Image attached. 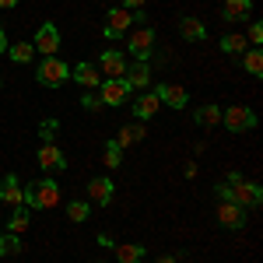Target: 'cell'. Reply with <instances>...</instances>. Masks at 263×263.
Masks as SVG:
<instances>
[{
  "label": "cell",
  "instance_id": "6da1fadb",
  "mask_svg": "<svg viewBox=\"0 0 263 263\" xmlns=\"http://www.w3.org/2000/svg\"><path fill=\"white\" fill-rule=\"evenodd\" d=\"M214 197L218 200H232L239 207H260L263 190H260V182H246L242 172H228V182L214 186Z\"/></svg>",
  "mask_w": 263,
  "mask_h": 263
},
{
  "label": "cell",
  "instance_id": "7a4b0ae2",
  "mask_svg": "<svg viewBox=\"0 0 263 263\" xmlns=\"http://www.w3.org/2000/svg\"><path fill=\"white\" fill-rule=\"evenodd\" d=\"M60 203V186L53 179H35L25 186V207H32V211H49V207H57Z\"/></svg>",
  "mask_w": 263,
  "mask_h": 263
},
{
  "label": "cell",
  "instance_id": "3957f363",
  "mask_svg": "<svg viewBox=\"0 0 263 263\" xmlns=\"http://www.w3.org/2000/svg\"><path fill=\"white\" fill-rule=\"evenodd\" d=\"M35 81H39L42 88H60V84L70 81V67L63 60H57V57H42L39 70H35Z\"/></svg>",
  "mask_w": 263,
  "mask_h": 263
},
{
  "label": "cell",
  "instance_id": "277c9868",
  "mask_svg": "<svg viewBox=\"0 0 263 263\" xmlns=\"http://www.w3.org/2000/svg\"><path fill=\"white\" fill-rule=\"evenodd\" d=\"M221 123H224V130L242 134V130H253V126H256V112H253L249 105H228L221 112Z\"/></svg>",
  "mask_w": 263,
  "mask_h": 263
},
{
  "label": "cell",
  "instance_id": "5b68a950",
  "mask_svg": "<svg viewBox=\"0 0 263 263\" xmlns=\"http://www.w3.org/2000/svg\"><path fill=\"white\" fill-rule=\"evenodd\" d=\"M130 84L123 81V78H105V81L99 84V99H102V105H123V102L130 99Z\"/></svg>",
  "mask_w": 263,
  "mask_h": 263
},
{
  "label": "cell",
  "instance_id": "8992f818",
  "mask_svg": "<svg viewBox=\"0 0 263 263\" xmlns=\"http://www.w3.org/2000/svg\"><path fill=\"white\" fill-rule=\"evenodd\" d=\"M155 42H158L155 28H151V25H137V32L130 35V53H134L137 60H147V57L155 53Z\"/></svg>",
  "mask_w": 263,
  "mask_h": 263
},
{
  "label": "cell",
  "instance_id": "52a82bcc",
  "mask_svg": "<svg viewBox=\"0 0 263 263\" xmlns=\"http://www.w3.org/2000/svg\"><path fill=\"white\" fill-rule=\"evenodd\" d=\"M32 46H35V53H42V57H57V49H60V28L53 21H46L39 32H35Z\"/></svg>",
  "mask_w": 263,
  "mask_h": 263
},
{
  "label": "cell",
  "instance_id": "ba28073f",
  "mask_svg": "<svg viewBox=\"0 0 263 263\" xmlns=\"http://www.w3.org/2000/svg\"><path fill=\"white\" fill-rule=\"evenodd\" d=\"M130 21H134V14L126 11V7H112L109 14H105V28H102V35L112 42V39H120L123 32H130Z\"/></svg>",
  "mask_w": 263,
  "mask_h": 263
},
{
  "label": "cell",
  "instance_id": "9c48e42d",
  "mask_svg": "<svg viewBox=\"0 0 263 263\" xmlns=\"http://www.w3.org/2000/svg\"><path fill=\"white\" fill-rule=\"evenodd\" d=\"M155 95H158V102L168 105V109H186V102H190L186 88H182V84H172V81L158 84V88H155Z\"/></svg>",
  "mask_w": 263,
  "mask_h": 263
},
{
  "label": "cell",
  "instance_id": "30bf717a",
  "mask_svg": "<svg viewBox=\"0 0 263 263\" xmlns=\"http://www.w3.org/2000/svg\"><path fill=\"white\" fill-rule=\"evenodd\" d=\"M35 162H39L46 172H63V168H67V155H63L57 144H42L39 155H35Z\"/></svg>",
  "mask_w": 263,
  "mask_h": 263
},
{
  "label": "cell",
  "instance_id": "8fae6325",
  "mask_svg": "<svg viewBox=\"0 0 263 263\" xmlns=\"http://www.w3.org/2000/svg\"><path fill=\"white\" fill-rule=\"evenodd\" d=\"M218 221H221L224 228H242L246 224V207H239V203H232V200H218Z\"/></svg>",
  "mask_w": 263,
  "mask_h": 263
},
{
  "label": "cell",
  "instance_id": "7c38bea8",
  "mask_svg": "<svg viewBox=\"0 0 263 263\" xmlns=\"http://www.w3.org/2000/svg\"><path fill=\"white\" fill-rule=\"evenodd\" d=\"M112 179H105V176H95V179L88 182V200L99 203V207H105V203H112Z\"/></svg>",
  "mask_w": 263,
  "mask_h": 263
},
{
  "label": "cell",
  "instance_id": "4fadbf2b",
  "mask_svg": "<svg viewBox=\"0 0 263 263\" xmlns=\"http://www.w3.org/2000/svg\"><path fill=\"white\" fill-rule=\"evenodd\" d=\"M123 81L130 84L134 91H137V88H147V84H151V67H147V60L126 63V74H123Z\"/></svg>",
  "mask_w": 263,
  "mask_h": 263
},
{
  "label": "cell",
  "instance_id": "5bb4252c",
  "mask_svg": "<svg viewBox=\"0 0 263 263\" xmlns=\"http://www.w3.org/2000/svg\"><path fill=\"white\" fill-rule=\"evenodd\" d=\"M126 57H123L120 49H102V70H105V78H123L126 74Z\"/></svg>",
  "mask_w": 263,
  "mask_h": 263
},
{
  "label": "cell",
  "instance_id": "9a60e30c",
  "mask_svg": "<svg viewBox=\"0 0 263 263\" xmlns=\"http://www.w3.org/2000/svg\"><path fill=\"white\" fill-rule=\"evenodd\" d=\"M0 200L11 203V207L25 203V186H18V176H4L0 179Z\"/></svg>",
  "mask_w": 263,
  "mask_h": 263
},
{
  "label": "cell",
  "instance_id": "2e32d148",
  "mask_svg": "<svg viewBox=\"0 0 263 263\" xmlns=\"http://www.w3.org/2000/svg\"><path fill=\"white\" fill-rule=\"evenodd\" d=\"M70 74H74V81L81 84V88H88V91L102 84V74H99V67H95V63H78Z\"/></svg>",
  "mask_w": 263,
  "mask_h": 263
},
{
  "label": "cell",
  "instance_id": "e0dca14e",
  "mask_svg": "<svg viewBox=\"0 0 263 263\" xmlns=\"http://www.w3.org/2000/svg\"><path fill=\"white\" fill-rule=\"evenodd\" d=\"M158 105H162V102H158L155 88H151V91H144L141 99L134 102V116H137V120H151V116L158 112Z\"/></svg>",
  "mask_w": 263,
  "mask_h": 263
},
{
  "label": "cell",
  "instance_id": "ac0fdd59",
  "mask_svg": "<svg viewBox=\"0 0 263 263\" xmlns=\"http://www.w3.org/2000/svg\"><path fill=\"white\" fill-rule=\"evenodd\" d=\"M179 35L186 42H203L207 39V25H203L200 18H182L179 21Z\"/></svg>",
  "mask_w": 263,
  "mask_h": 263
},
{
  "label": "cell",
  "instance_id": "d6986e66",
  "mask_svg": "<svg viewBox=\"0 0 263 263\" xmlns=\"http://www.w3.org/2000/svg\"><path fill=\"white\" fill-rule=\"evenodd\" d=\"M249 11H253V0H224V7H221L224 21H242L249 18Z\"/></svg>",
  "mask_w": 263,
  "mask_h": 263
},
{
  "label": "cell",
  "instance_id": "ffe728a7",
  "mask_svg": "<svg viewBox=\"0 0 263 263\" xmlns=\"http://www.w3.org/2000/svg\"><path fill=\"white\" fill-rule=\"evenodd\" d=\"M144 253H147V249H144L141 242H123V246H116V260H120V263H141Z\"/></svg>",
  "mask_w": 263,
  "mask_h": 263
},
{
  "label": "cell",
  "instance_id": "44dd1931",
  "mask_svg": "<svg viewBox=\"0 0 263 263\" xmlns=\"http://www.w3.org/2000/svg\"><path fill=\"white\" fill-rule=\"evenodd\" d=\"M144 134H147V130H144L141 123H126V126L120 130V137H116V144H120V147H130V144H141V141H144Z\"/></svg>",
  "mask_w": 263,
  "mask_h": 263
},
{
  "label": "cell",
  "instance_id": "7402d4cb",
  "mask_svg": "<svg viewBox=\"0 0 263 263\" xmlns=\"http://www.w3.org/2000/svg\"><path fill=\"white\" fill-rule=\"evenodd\" d=\"M221 49H224V53H232V57H239V53L249 49V42H246L242 32H228V35H221Z\"/></svg>",
  "mask_w": 263,
  "mask_h": 263
},
{
  "label": "cell",
  "instance_id": "603a6c76",
  "mask_svg": "<svg viewBox=\"0 0 263 263\" xmlns=\"http://www.w3.org/2000/svg\"><path fill=\"white\" fill-rule=\"evenodd\" d=\"M32 224V218H28V207L21 203V207H14V214L7 218V232H14V235H21L25 228Z\"/></svg>",
  "mask_w": 263,
  "mask_h": 263
},
{
  "label": "cell",
  "instance_id": "cb8c5ba5",
  "mask_svg": "<svg viewBox=\"0 0 263 263\" xmlns=\"http://www.w3.org/2000/svg\"><path fill=\"white\" fill-rule=\"evenodd\" d=\"M218 123H221V109H218V105H200V109H197V126H207V130H211V126H218Z\"/></svg>",
  "mask_w": 263,
  "mask_h": 263
},
{
  "label": "cell",
  "instance_id": "d4e9b609",
  "mask_svg": "<svg viewBox=\"0 0 263 263\" xmlns=\"http://www.w3.org/2000/svg\"><path fill=\"white\" fill-rule=\"evenodd\" d=\"M7 57L14 63H28L35 57V46H32V42H14V46H7Z\"/></svg>",
  "mask_w": 263,
  "mask_h": 263
},
{
  "label": "cell",
  "instance_id": "484cf974",
  "mask_svg": "<svg viewBox=\"0 0 263 263\" xmlns=\"http://www.w3.org/2000/svg\"><path fill=\"white\" fill-rule=\"evenodd\" d=\"M21 249H25V246H21V235H14V232H4V228H0V256H4V253L18 256Z\"/></svg>",
  "mask_w": 263,
  "mask_h": 263
},
{
  "label": "cell",
  "instance_id": "4316f807",
  "mask_svg": "<svg viewBox=\"0 0 263 263\" xmlns=\"http://www.w3.org/2000/svg\"><path fill=\"white\" fill-rule=\"evenodd\" d=\"M242 67L253 74V78H260V74H263V53H260V49H246V53H242Z\"/></svg>",
  "mask_w": 263,
  "mask_h": 263
},
{
  "label": "cell",
  "instance_id": "83f0119b",
  "mask_svg": "<svg viewBox=\"0 0 263 263\" xmlns=\"http://www.w3.org/2000/svg\"><path fill=\"white\" fill-rule=\"evenodd\" d=\"M88 214H91V203H88V200H70V207H67V218H70L74 224L88 221Z\"/></svg>",
  "mask_w": 263,
  "mask_h": 263
},
{
  "label": "cell",
  "instance_id": "f1b7e54d",
  "mask_svg": "<svg viewBox=\"0 0 263 263\" xmlns=\"http://www.w3.org/2000/svg\"><path fill=\"white\" fill-rule=\"evenodd\" d=\"M123 165V147L116 141H105V168H120Z\"/></svg>",
  "mask_w": 263,
  "mask_h": 263
},
{
  "label": "cell",
  "instance_id": "f546056e",
  "mask_svg": "<svg viewBox=\"0 0 263 263\" xmlns=\"http://www.w3.org/2000/svg\"><path fill=\"white\" fill-rule=\"evenodd\" d=\"M57 126H60L57 120H42V123H39V137H42V144H53V137H57Z\"/></svg>",
  "mask_w": 263,
  "mask_h": 263
},
{
  "label": "cell",
  "instance_id": "4dcf8cb0",
  "mask_svg": "<svg viewBox=\"0 0 263 263\" xmlns=\"http://www.w3.org/2000/svg\"><path fill=\"white\" fill-rule=\"evenodd\" d=\"M81 105H84V109H88V112H99V109H102V99H99V95H95V91H88V95H84V99H81Z\"/></svg>",
  "mask_w": 263,
  "mask_h": 263
},
{
  "label": "cell",
  "instance_id": "1f68e13d",
  "mask_svg": "<svg viewBox=\"0 0 263 263\" xmlns=\"http://www.w3.org/2000/svg\"><path fill=\"white\" fill-rule=\"evenodd\" d=\"M246 42L260 46V42H263V25H249V39H246Z\"/></svg>",
  "mask_w": 263,
  "mask_h": 263
},
{
  "label": "cell",
  "instance_id": "d6a6232c",
  "mask_svg": "<svg viewBox=\"0 0 263 263\" xmlns=\"http://www.w3.org/2000/svg\"><path fill=\"white\" fill-rule=\"evenodd\" d=\"M99 246H102V249H116V246H112V239H109L105 232H99Z\"/></svg>",
  "mask_w": 263,
  "mask_h": 263
},
{
  "label": "cell",
  "instance_id": "836d02e7",
  "mask_svg": "<svg viewBox=\"0 0 263 263\" xmlns=\"http://www.w3.org/2000/svg\"><path fill=\"white\" fill-rule=\"evenodd\" d=\"M123 7L130 11V7H144V0H123Z\"/></svg>",
  "mask_w": 263,
  "mask_h": 263
},
{
  "label": "cell",
  "instance_id": "e575fe53",
  "mask_svg": "<svg viewBox=\"0 0 263 263\" xmlns=\"http://www.w3.org/2000/svg\"><path fill=\"white\" fill-rule=\"evenodd\" d=\"M155 263H179V256H158Z\"/></svg>",
  "mask_w": 263,
  "mask_h": 263
},
{
  "label": "cell",
  "instance_id": "d590c367",
  "mask_svg": "<svg viewBox=\"0 0 263 263\" xmlns=\"http://www.w3.org/2000/svg\"><path fill=\"white\" fill-rule=\"evenodd\" d=\"M0 53H7V35H4V28H0Z\"/></svg>",
  "mask_w": 263,
  "mask_h": 263
},
{
  "label": "cell",
  "instance_id": "8d00e7d4",
  "mask_svg": "<svg viewBox=\"0 0 263 263\" xmlns=\"http://www.w3.org/2000/svg\"><path fill=\"white\" fill-rule=\"evenodd\" d=\"M0 7H18V0H0Z\"/></svg>",
  "mask_w": 263,
  "mask_h": 263
},
{
  "label": "cell",
  "instance_id": "74e56055",
  "mask_svg": "<svg viewBox=\"0 0 263 263\" xmlns=\"http://www.w3.org/2000/svg\"><path fill=\"white\" fill-rule=\"evenodd\" d=\"M0 84H4V81H0Z\"/></svg>",
  "mask_w": 263,
  "mask_h": 263
}]
</instances>
